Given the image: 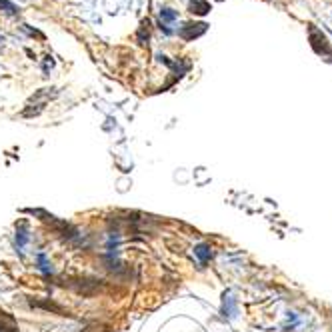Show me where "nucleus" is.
<instances>
[{
    "instance_id": "obj_1",
    "label": "nucleus",
    "mask_w": 332,
    "mask_h": 332,
    "mask_svg": "<svg viewBox=\"0 0 332 332\" xmlns=\"http://www.w3.org/2000/svg\"><path fill=\"white\" fill-rule=\"evenodd\" d=\"M206 28H208V24H204V22H186L180 30H178V36L182 38V40H194V38H198L200 34H204L206 32Z\"/></svg>"
},
{
    "instance_id": "obj_2",
    "label": "nucleus",
    "mask_w": 332,
    "mask_h": 332,
    "mask_svg": "<svg viewBox=\"0 0 332 332\" xmlns=\"http://www.w3.org/2000/svg\"><path fill=\"white\" fill-rule=\"evenodd\" d=\"M188 10L192 12V14H206V12H210V4L206 2V0H194V2H190V6H188Z\"/></svg>"
},
{
    "instance_id": "obj_3",
    "label": "nucleus",
    "mask_w": 332,
    "mask_h": 332,
    "mask_svg": "<svg viewBox=\"0 0 332 332\" xmlns=\"http://www.w3.org/2000/svg\"><path fill=\"white\" fill-rule=\"evenodd\" d=\"M194 254L200 258V262H202V264H206V262L212 258V250H210V246H208V244H198V246L194 248Z\"/></svg>"
},
{
    "instance_id": "obj_4",
    "label": "nucleus",
    "mask_w": 332,
    "mask_h": 332,
    "mask_svg": "<svg viewBox=\"0 0 332 332\" xmlns=\"http://www.w3.org/2000/svg\"><path fill=\"white\" fill-rule=\"evenodd\" d=\"M148 36H150V20H142V26L138 28V42L148 44Z\"/></svg>"
},
{
    "instance_id": "obj_5",
    "label": "nucleus",
    "mask_w": 332,
    "mask_h": 332,
    "mask_svg": "<svg viewBox=\"0 0 332 332\" xmlns=\"http://www.w3.org/2000/svg\"><path fill=\"white\" fill-rule=\"evenodd\" d=\"M178 18V12L172 10V8H164L160 10V24H166V22H174Z\"/></svg>"
},
{
    "instance_id": "obj_6",
    "label": "nucleus",
    "mask_w": 332,
    "mask_h": 332,
    "mask_svg": "<svg viewBox=\"0 0 332 332\" xmlns=\"http://www.w3.org/2000/svg\"><path fill=\"white\" fill-rule=\"evenodd\" d=\"M0 10H4L6 14H10V16H14L18 10H16V6L10 2V0H0Z\"/></svg>"
}]
</instances>
